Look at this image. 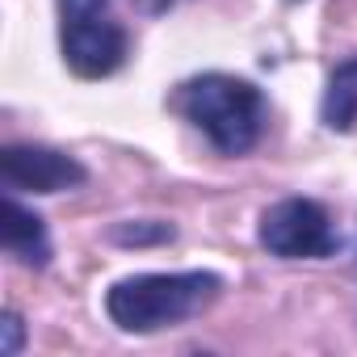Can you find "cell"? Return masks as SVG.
I'll list each match as a JSON object with an SVG mask.
<instances>
[{
    "label": "cell",
    "mask_w": 357,
    "mask_h": 357,
    "mask_svg": "<svg viewBox=\"0 0 357 357\" xmlns=\"http://www.w3.org/2000/svg\"><path fill=\"white\" fill-rule=\"evenodd\" d=\"M84 164L55 151V147H34V143H13L0 155V181L9 194H59V190H76L84 185Z\"/></svg>",
    "instance_id": "cell-5"
},
{
    "label": "cell",
    "mask_w": 357,
    "mask_h": 357,
    "mask_svg": "<svg viewBox=\"0 0 357 357\" xmlns=\"http://www.w3.org/2000/svg\"><path fill=\"white\" fill-rule=\"evenodd\" d=\"M0 328H5V344H0V353H5V357H13L17 349H22V319L9 311L5 315V324H0Z\"/></svg>",
    "instance_id": "cell-8"
},
{
    "label": "cell",
    "mask_w": 357,
    "mask_h": 357,
    "mask_svg": "<svg viewBox=\"0 0 357 357\" xmlns=\"http://www.w3.org/2000/svg\"><path fill=\"white\" fill-rule=\"evenodd\" d=\"M324 122L332 130H349L357 122V59H349L332 72L328 93H324Z\"/></svg>",
    "instance_id": "cell-7"
},
{
    "label": "cell",
    "mask_w": 357,
    "mask_h": 357,
    "mask_svg": "<svg viewBox=\"0 0 357 357\" xmlns=\"http://www.w3.org/2000/svg\"><path fill=\"white\" fill-rule=\"evenodd\" d=\"M223 282L215 273H139L122 278L105 294V311L122 332H155L206 311L219 298Z\"/></svg>",
    "instance_id": "cell-1"
},
{
    "label": "cell",
    "mask_w": 357,
    "mask_h": 357,
    "mask_svg": "<svg viewBox=\"0 0 357 357\" xmlns=\"http://www.w3.org/2000/svg\"><path fill=\"white\" fill-rule=\"evenodd\" d=\"M5 248L26 265H47L51 261V240H47L43 219L34 211H26L13 194L5 198Z\"/></svg>",
    "instance_id": "cell-6"
},
{
    "label": "cell",
    "mask_w": 357,
    "mask_h": 357,
    "mask_svg": "<svg viewBox=\"0 0 357 357\" xmlns=\"http://www.w3.org/2000/svg\"><path fill=\"white\" fill-rule=\"evenodd\" d=\"M59 43L68 68L84 80H101L126 59V30L109 0H59Z\"/></svg>",
    "instance_id": "cell-3"
},
{
    "label": "cell",
    "mask_w": 357,
    "mask_h": 357,
    "mask_svg": "<svg viewBox=\"0 0 357 357\" xmlns=\"http://www.w3.org/2000/svg\"><path fill=\"white\" fill-rule=\"evenodd\" d=\"M261 244L273 257L286 261H315L336 252V231L328 223V211L311 198H286L265 211L261 219Z\"/></svg>",
    "instance_id": "cell-4"
},
{
    "label": "cell",
    "mask_w": 357,
    "mask_h": 357,
    "mask_svg": "<svg viewBox=\"0 0 357 357\" xmlns=\"http://www.w3.org/2000/svg\"><path fill=\"white\" fill-rule=\"evenodd\" d=\"M176 109H181L219 151L240 155L257 143L261 135V118H265V101L261 93L240 80V76H223V72H206L194 76L176 89Z\"/></svg>",
    "instance_id": "cell-2"
}]
</instances>
